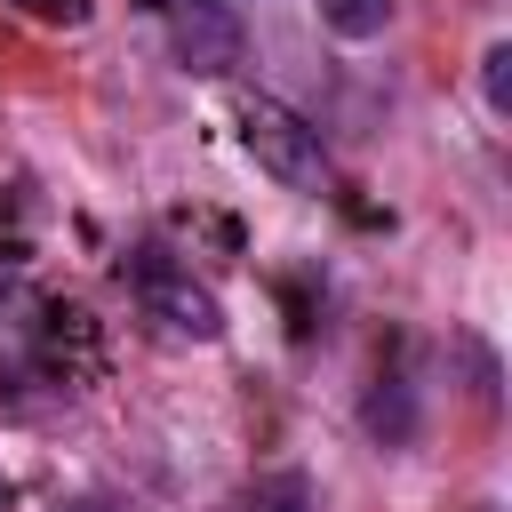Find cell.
<instances>
[{
    "mask_svg": "<svg viewBox=\"0 0 512 512\" xmlns=\"http://www.w3.org/2000/svg\"><path fill=\"white\" fill-rule=\"evenodd\" d=\"M320 24L344 32V40H376L392 24V0H320Z\"/></svg>",
    "mask_w": 512,
    "mask_h": 512,
    "instance_id": "cell-6",
    "label": "cell"
},
{
    "mask_svg": "<svg viewBox=\"0 0 512 512\" xmlns=\"http://www.w3.org/2000/svg\"><path fill=\"white\" fill-rule=\"evenodd\" d=\"M32 368H40V384L80 392V384L104 368V336H96V320H88L80 304H40V320H32Z\"/></svg>",
    "mask_w": 512,
    "mask_h": 512,
    "instance_id": "cell-3",
    "label": "cell"
},
{
    "mask_svg": "<svg viewBox=\"0 0 512 512\" xmlns=\"http://www.w3.org/2000/svg\"><path fill=\"white\" fill-rule=\"evenodd\" d=\"M480 80H488V112H512V48H488Z\"/></svg>",
    "mask_w": 512,
    "mask_h": 512,
    "instance_id": "cell-7",
    "label": "cell"
},
{
    "mask_svg": "<svg viewBox=\"0 0 512 512\" xmlns=\"http://www.w3.org/2000/svg\"><path fill=\"white\" fill-rule=\"evenodd\" d=\"M72 512H112V504H96V496H88V504H72Z\"/></svg>",
    "mask_w": 512,
    "mask_h": 512,
    "instance_id": "cell-10",
    "label": "cell"
},
{
    "mask_svg": "<svg viewBox=\"0 0 512 512\" xmlns=\"http://www.w3.org/2000/svg\"><path fill=\"white\" fill-rule=\"evenodd\" d=\"M168 32H176L184 72H232V64H240V16H232L224 0L176 8V16H168Z\"/></svg>",
    "mask_w": 512,
    "mask_h": 512,
    "instance_id": "cell-4",
    "label": "cell"
},
{
    "mask_svg": "<svg viewBox=\"0 0 512 512\" xmlns=\"http://www.w3.org/2000/svg\"><path fill=\"white\" fill-rule=\"evenodd\" d=\"M128 288H136V304H144V320L160 328V336H184V344H216L224 336V304L192 280V264H176L168 248H128Z\"/></svg>",
    "mask_w": 512,
    "mask_h": 512,
    "instance_id": "cell-2",
    "label": "cell"
},
{
    "mask_svg": "<svg viewBox=\"0 0 512 512\" xmlns=\"http://www.w3.org/2000/svg\"><path fill=\"white\" fill-rule=\"evenodd\" d=\"M24 16H40V24H64V32H80L88 16H96V0H16Z\"/></svg>",
    "mask_w": 512,
    "mask_h": 512,
    "instance_id": "cell-8",
    "label": "cell"
},
{
    "mask_svg": "<svg viewBox=\"0 0 512 512\" xmlns=\"http://www.w3.org/2000/svg\"><path fill=\"white\" fill-rule=\"evenodd\" d=\"M248 512H304V488H296V480H280V488H264Z\"/></svg>",
    "mask_w": 512,
    "mask_h": 512,
    "instance_id": "cell-9",
    "label": "cell"
},
{
    "mask_svg": "<svg viewBox=\"0 0 512 512\" xmlns=\"http://www.w3.org/2000/svg\"><path fill=\"white\" fill-rule=\"evenodd\" d=\"M360 424H368V440H376V448H408V440H416V424H424L416 384H408L400 368H384V376H376V392L360 400Z\"/></svg>",
    "mask_w": 512,
    "mask_h": 512,
    "instance_id": "cell-5",
    "label": "cell"
},
{
    "mask_svg": "<svg viewBox=\"0 0 512 512\" xmlns=\"http://www.w3.org/2000/svg\"><path fill=\"white\" fill-rule=\"evenodd\" d=\"M232 120H240V144L256 152V168H264L272 184H288V192H328V144H320V128H312L304 112H288L280 96L240 88V96H232Z\"/></svg>",
    "mask_w": 512,
    "mask_h": 512,
    "instance_id": "cell-1",
    "label": "cell"
},
{
    "mask_svg": "<svg viewBox=\"0 0 512 512\" xmlns=\"http://www.w3.org/2000/svg\"><path fill=\"white\" fill-rule=\"evenodd\" d=\"M0 512H8V488H0Z\"/></svg>",
    "mask_w": 512,
    "mask_h": 512,
    "instance_id": "cell-11",
    "label": "cell"
}]
</instances>
